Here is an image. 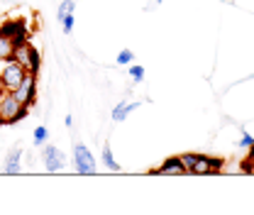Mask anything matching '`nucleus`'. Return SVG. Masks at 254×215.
<instances>
[{"mask_svg":"<svg viewBox=\"0 0 254 215\" xmlns=\"http://www.w3.org/2000/svg\"><path fill=\"white\" fill-rule=\"evenodd\" d=\"M30 113V108H25L10 91H5L0 95V125H17L20 120H25Z\"/></svg>","mask_w":254,"mask_h":215,"instance_id":"obj_1","label":"nucleus"},{"mask_svg":"<svg viewBox=\"0 0 254 215\" xmlns=\"http://www.w3.org/2000/svg\"><path fill=\"white\" fill-rule=\"evenodd\" d=\"M25 76H27V69H25L22 64L15 62L12 57L0 62V78H2V86H5V91H15Z\"/></svg>","mask_w":254,"mask_h":215,"instance_id":"obj_2","label":"nucleus"},{"mask_svg":"<svg viewBox=\"0 0 254 215\" xmlns=\"http://www.w3.org/2000/svg\"><path fill=\"white\" fill-rule=\"evenodd\" d=\"M12 59L17 64H22L30 73H37L39 71V64H42V59H39V52L34 49L30 44V39H22V42H17L15 44V52H12Z\"/></svg>","mask_w":254,"mask_h":215,"instance_id":"obj_3","label":"nucleus"},{"mask_svg":"<svg viewBox=\"0 0 254 215\" xmlns=\"http://www.w3.org/2000/svg\"><path fill=\"white\" fill-rule=\"evenodd\" d=\"M73 164H76V171L83 174V176H93L95 171H98L93 154H91V149L83 142H76L73 144Z\"/></svg>","mask_w":254,"mask_h":215,"instance_id":"obj_4","label":"nucleus"},{"mask_svg":"<svg viewBox=\"0 0 254 215\" xmlns=\"http://www.w3.org/2000/svg\"><path fill=\"white\" fill-rule=\"evenodd\" d=\"M10 93H12L25 108H32V105L37 103V73H30V71H27V76L20 81V86Z\"/></svg>","mask_w":254,"mask_h":215,"instance_id":"obj_5","label":"nucleus"},{"mask_svg":"<svg viewBox=\"0 0 254 215\" xmlns=\"http://www.w3.org/2000/svg\"><path fill=\"white\" fill-rule=\"evenodd\" d=\"M222 166H225V159H220V156L198 154V159H195L190 174H195V176H213V174H220Z\"/></svg>","mask_w":254,"mask_h":215,"instance_id":"obj_6","label":"nucleus"},{"mask_svg":"<svg viewBox=\"0 0 254 215\" xmlns=\"http://www.w3.org/2000/svg\"><path fill=\"white\" fill-rule=\"evenodd\" d=\"M64 166H66V154L59 147H54V144H47L44 147V169L49 174H57V171H62Z\"/></svg>","mask_w":254,"mask_h":215,"instance_id":"obj_7","label":"nucleus"},{"mask_svg":"<svg viewBox=\"0 0 254 215\" xmlns=\"http://www.w3.org/2000/svg\"><path fill=\"white\" fill-rule=\"evenodd\" d=\"M152 174L154 176H186V169H184L179 156H171V159H164L161 166L152 169Z\"/></svg>","mask_w":254,"mask_h":215,"instance_id":"obj_8","label":"nucleus"},{"mask_svg":"<svg viewBox=\"0 0 254 215\" xmlns=\"http://www.w3.org/2000/svg\"><path fill=\"white\" fill-rule=\"evenodd\" d=\"M22 147H15V149H10V154L5 156V174H10V176H15V174H20L22 171Z\"/></svg>","mask_w":254,"mask_h":215,"instance_id":"obj_9","label":"nucleus"},{"mask_svg":"<svg viewBox=\"0 0 254 215\" xmlns=\"http://www.w3.org/2000/svg\"><path fill=\"white\" fill-rule=\"evenodd\" d=\"M15 44H17V42H15V37L5 30V27H0V62L12 57V52H15Z\"/></svg>","mask_w":254,"mask_h":215,"instance_id":"obj_10","label":"nucleus"},{"mask_svg":"<svg viewBox=\"0 0 254 215\" xmlns=\"http://www.w3.org/2000/svg\"><path fill=\"white\" fill-rule=\"evenodd\" d=\"M103 164H105V169H110V171H120V164H118V159L113 156V149H110V144H103Z\"/></svg>","mask_w":254,"mask_h":215,"instance_id":"obj_11","label":"nucleus"},{"mask_svg":"<svg viewBox=\"0 0 254 215\" xmlns=\"http://www.w3.org/2000/svg\"><path fill=\"white\" fill-rule=\"evenodd\" d=\"M47 140H49V130H47L44 125H37L34 132H32V142H34V147H44Z\"/></svg>","mask_w":254,"mask_h":215,"instance_id":"obj_12","label":"nucleus"},{"mask_svg":"<svg viewBox=\"0 0 254 215\" xmlns=\"http://www.w3.org/2000/svg\"><path fill=\"white\" fill-rule=\"evenodd\" d=\"M127 115H129V113H127V100H120V103L113 108V120H115V123H123V120H127Z\"/></svg>","mask_w":254,"mask_h":215,"instance_id":"obj_13","label":"nucleus"},{"mask_svg":"<svg viewBox=\"0 0 254 215\" xmlns=\"http://www.w3.org/2000/svg\"><path fill=\"white\" fill-rule=\"evenodd\" d=\"M127 73H129V78H132L134 83L144 81V66H139V64H129V66H127Z\"/></svg>","mask_w":254,"mask_h":215,"instance_id":"obj_14","label":"nucleus"},{"mask_svg":"<svg viewBox=\"0 0 254 215\" xmlns=\"http://www.w3.org/2000/svg\"><path fill=\"white\" fill-rule=\"evenodd\" d=\"M68 12H76V2L73 0H62L59 2V10H57V17L62 20L64 15H68Z\"/></svg>","mask_w":254,"mask_h":215,"instance_id":"obj_15","label":"nucleus"},{"mask_svg":"<svg viewBox=\"0 0 254 215\" xmlns=\"http://www.w3.org/2000/svg\"><path fill=\"white\" fill-rule=\"evenodd\" d=\"M59 22H62L64 34H71V32H73V25H76V15H73V12H68V15H64Z\"/></svg>","mask_w":254,"mask_h":215,"instance_id":"obj_16","label":"nucleus"},{"mask_svg":"<svg viewBox=\"0 0 254 215\" xmlns=\"http://www.w3.org/2000/svg\"><path fill=\"white\" fill-rule=\"evenodd\" d=\"M179 159H181V164H184V169H186V174H190V169H193V164H195V159H198V154L186 152V154H179Z\"/></svg>","mask_w":254,"mask_h":215,"instance_id":"obj_17","label":"nucleus"},{"mask_svg":"<svg viewBox=\"0 0 254 215\" xmlns=\"http://www.w3.org/2000/svg\"><path fill=\"white\" fill-rule=\"evenodd\" d=\"M115 62H118V66H129V64L134 62V52H132V49H123Z\"/></svg>","mask_w":254,"mask_h":215,"instance_id":"obj_18","label":"nucleus"},{"mask_svg":"<svg viewBox=\"0 0 254 215\" xmlns=\"http://www.w3.org/2000/svg\"><path fill=\"white\" fill-rule=\"evenodd\" d=\"M252 144H254V137H252V135H250V132H242V140H240V147H242V149H245V147L250 149Z\"/></svg>","mask_w":254,"mask_h":215,"instance_id":"obj_19","label":"nucleus"},{"mask_svg":"<svg viewBox=\"0 0 254 215\" xmlns=\"http://www.w3.org/2000/svg\"><path fill=\"white\" fill-rule=\"evenodd\" d=\"M242 171H245V174H254V161L245 159V164H242Z\"/></svg>","mask_w":254,"mask_h":215,"instance_id":"obj_20","label":"nucleus"},{"mask_svg":"<svg viewBox=\"0 0 254 215\" xmlns=\"http://www.w3.org/2000/svg\"><path fill=\"white\" fill-rule=\"evenodd\" d=\"M64 123H66V127H73V118H71V115H66V120H64Z\"/></svg>","mask_w":254,"mask_h":215,"instance_id":"obj_21","label":"nucleus"},{"mask_svg":"<svg viewBox=\"0 0 254 215\" xmlns=\"http://www.w3.org/2000/svg\"><path fill=\"white\" fill-rule=\"evenodd\" d=\"M247 159H250V161H254V144L250 147V152H247Z\"/></svg>","mask_w":254,"mask_h":215,"instance_id":"obj_22","label":"nucleus"},{"mask_svg":"<svg viewBox=\"0 0 254 215\" xmlns=\"http://www.w3.org/2000/svg\"><path fill=\"white\" fill-rule=\"evenodd\" d=\"M5 93V86H2V78H0V95Z\"/></svg>","mask_w":254,"mask_h":215,"instance_id":"obj_23","label":"nucleus"},{"mask_svg":"<svg viewBox=\"0 0 254 215\" xmlns=\"http://www.w3.org/2000/svg\"><path fill=\"white\" fill-rule=\"evenodd\" d=\"M157 2H164V0H157Z\"/></svg>","mask_w":254,"mask_h":215,"instance_id":"obj_24","label":"nucleus"}]
</instances>
